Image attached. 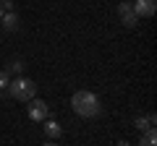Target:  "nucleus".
I'll return each instance as SVG.
<instances>
[{
    "mask_svg": "<svg viewBox=\"0 0 157 146\" xmlns=\"http://www.w3.org/2000/svg\"><path fill=\"white\" fill-rule=\"evenodd\" d=\"M0 21H3V29H6V31H13V29L18 26V18H16V13H6V16L0 18Z\"/></svg>",
    "mask_w": 157,
    "mask_h": 146,
    "instance_id": "nucleus-9",
    "label": "nucleus"
},
{
    "mask_svg": "<svg viewBox=\"0 0 157 146\" xmlns=\"http://www.w3.org/2000/svg\"><path fill=\"white\" fill-rule=\"evenodd\" d=\"M131 5H134V13L139 18H152L155 11H157V0H136Z\"/></svg>",
    "mask_w": 157,
    "mask_h": 146,
    "instance_id": "nucleus-4",
    "label": "nucleus"
},
{
    "mask_svg": "<svg viewBox=\"0 0 157 146\" xmlns=\"http://www.w3.org/2000/svg\"><path fill=\"white\" fill-rule=\"evenodd\" d=\"M63 133V128L58 125V120H45V136L47 138H58Z\"/></svg>",
    "mask_w": 157,
    "mask_h": 146,
    "instance_id": "nucleus-6",
    "label": "nucleus"
},
{
    "mask_svg": "<svg viewBox=\"0 0 157 146\" xmlns=\"http://www.w3.org/2000/svg\"><path fill=\"white\" fill-rule=\"evenodd\" d=\"M42 146H58V144H42Z\"/></svg>",
    "mask_w": 157,
    "mask_h": 146,
    "instance_id": "nucleus-13",
    "label": "nucleus"
},
{
    "mask_svg": "<svg viewBox=\"0 0 157 146\" xmlns=\"http://www.w3.org/2000/svg\"><path fill=\"white\" fill-rule=\"evenodd\" d=\"M118 146H131V144H128V141H121V144H118Z\"/></svg>",
    "mask_w": 157,
    "mask_h": 146,
    "instance_id": "nucleus-12",
    "label": "nucleus"
},
{
    "mask_svg": "<svg viewBox=\"0 0 157 146\" xmlns=\"http://www.w3.org/2000/svg\"><path fill=\"white\" fill-rule=\"evenodd\" d=\"M0 18H3V8H0Z\"/></svg>",
    "mask_w": 157,
    "mask_h": 146,
    "instance_id": "nucleus-14",
    "label": "nucleus"
},
{
    "mask_svg": "<svg viewBox=\"0 0 157 146\" xmlns=\"http://www.w3.org/2000/svg\"><path fill=\"white\" fill-rule=\"evenodd\" d=\"M26 115H29V120H34V123H45L47 115H50V107H47V102H42V99H29Z\"/></svg>",
    "mask_w": 157,
    "mask_h": 146,
    "instance_id": "nucleus-3",
    "label": "nucleus"
},
{
    "mask_svg": "<svg viewBox=\"0 0 157 146\" xmlns=\"http://www.w3.org/2000/svg\"><path fill=\"white\" fill-rule=\"evenodd\" d=\"M8 84H11V76L6 71H0V89H8Z\"/></svg>",
    "mask_w": 157,
    "mask_h": 146,
    "instance_id": "nucleus-11",
    "label": "nucleus"
},
{
    "mask_svg": "<svg viewBox=\"0 0 157 146\" xmlns=\"http://www.w3.org/2000/svg\"><path fill=\"white\" fill-rule=\"evenodd\" d=\"M21 71H24V63H21V60H11V63H8V68H6L8 76H11V73H16V76H18Z\"/></svg>",
    "mask_w": 157,
    "mask_h": 146,
    "instance_id": "nucleus-10",
    "label": "nucleus"
},
{
    "mask_svg": "<svg viewBox=\"0 0 157 146\" xmlns=\"http://www.w3.org/2000/svg\"><path fill=\"white\" fill-rule=\"evenodd\" d=\"M155 123H157L155 115H147V118H136V128H139V133H144V130L155 128Z\"/></svg>",
    "mask_w": 157,
    "mask_h": 146,
    "instance_id": "nucleus-8",
    "label": "nucleus"
},
{
    "mask_svg": "<svg viewBox=\"0 0 157 146\" xmlns=\"http://www.w3.org/2000/svg\"><path fill=\"white\" fill-rule=\"evenodd\" d=\"M139 146H157V130H155V128L144 130L141 138H139Z\"/></svg>",
    "mask_w": 157,
    "mask_h": 146,
    "instance_id": "nucleus-7",
    "label": "nucleus"
},
{
    "mask_svg": "<svg viewBox=\"0 0 157 146\" xmlns=\"http://www.w3.org/2000/svg\"><path fill=\"white\" fill-rule=\"evenodd\" d=\"M118 16H121L123 26H136V24H139V16L134 13V5H131V3H121V5H118Z\"/></svg>",
    "mask_w": 157,
    "mask_h": 146,
    "instance_id": "nucleus-5",
    "label": "nucleus"
},
{
    "mask_svg": "<svg viewBox=\"0 0 157 146\" xmlns=\"http://www.w3.org/2000/svg\"><path fill=\"white\" fill-rule=\"evenodd\" d=\"M8 94H11L13 99H18V102H29L37 94V84H34L32 78H26V76H16V78H11V84H8Z\"/></svg>",
    "mask_w": 157,
    "mask_h": 146,
    "instance_id": "nucleus-2",
    "label": "nucleus"
},
{
    "mask_svg": "<svg viewBox=\"0 0 157 146\" xmlns=\"http://www.w3.org/2000/svg\"><path fill=\"white\" fill-rule=\"evenodd\" d=\"M71 107H73V112L78 115V118H97L100 115V99H97V94L94 91H86V89H81V91H76V94L71 97Z\"/></svg>",
    "mask_w": 157,
    "mask_h": 146,
    "instance_id": "nucleus-1",
    "label": "nucleus"
}]
</instances>
